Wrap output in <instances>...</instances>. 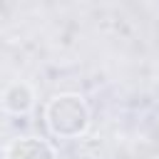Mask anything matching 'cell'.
Returning a JSON list of instances; mask_svg holds the SVG:
<instances>
[{
	"label": "cell",
	"mask_w": 159,
	"mask_h": 159,
	"mask_svg": "<svg viewBox=\"0 0 159 159\" xmlns=\"http://www.w3.org/2000/svg\"><path fill=\"white\" fill-rule=\"evenodd\" d=\"M5 159H57V157L47 142L37 139V137H20V139L10 142Z\"/></svg>",
	"instance_id": "2"
},
{
	"label": "cell",
	"mask_w": 159,
	"mask_h": 159,
	"mask_svg": "<svg viewBox=\"0 0 159 159\" xmlns=\"http://www.w3.org/2000/svg\"><path fill=\"white\" fill-rule=\"evenodd\" d=\"M45 122L55 137L75 139L89 127V107L80 94H57L47 102Z\"/></svg>",
	"instance_id": "1"
},
{
	"label": "cell",
	"mask_w": 159,
	"mask_h": 159,
	"mask_svg": "<svg viewBox=\"0 0 159 159\" xmlns=\"http://www.w3.org/2000/svg\"><path fill=\"white\" fill-rule=\"evenodd\" d=\"M32 104H35V94H32L30 84H25V82H12L2 92V107L12 114H25L32 109Z\"/></svg>",
	"instance_id": "3"
}]
</instances>
